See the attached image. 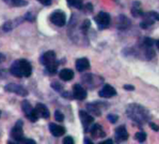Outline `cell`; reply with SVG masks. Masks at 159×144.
Here are the masks:
<instances>
[{"instance_id":"d590c367","label":"cell","mask_w":159,"mask_h":144,"mask_svg":"<svg viewBox=\"0 0 159 144\" xmlns=\"http://www.w3.org/2000/svg\"><path fill=\"white\" fill-rule=\"evenodd\" d=\"M22 143H36V141L33 140V139H25V138H24Z\"/></svg>"},{"instance_id":"9c48e42d","label":"cell","mask_w":159,"mask_h":144,"mask_svg":"<svg viewBox=\"0 0 159 144\" xmlns=\"http://www.w3.org/2000/svg\"><path fill=\"white\" fill-rule=\"evenodd\" d=\"M5 90L9 93H13L16 94L20 97H26L28 95V91L23 87L20 84H16V83H9L5 86Z\"/></svg>"},{"instance_id":"836d02e7","label":"cell","mask_w":159,"mask_h":144,"mask_svg":"<svg viewBox=\"0 0 159 144\" xmlns=\"http://www.w3.org/2000/svg\"><path fill=\"white\" fill-rule=\"evenodd\" d=\"M150 127H151L152 130H154V131H158V130H159V125H157V124H154V123H150Z\"/></svg>"},{"instance_id":"5bb4252c","label":"cell","mask_w":159,"mask_h":144,"mask_svg":"<svg viewBox=\"0 0 159 144\" xmlns=\"http://www.w3.org/2000/svg\"><path fill=\"white\" fill-rule=\"evenodd\" d=\"M35 110H36V113L39 116V118L40 117V118L48 119L50 117V110L42 103H38L36 108H35Z\"/></svg>"},{"instance_id":"5b68a950","label":"cell","mask_w":159,"mask_h":144,"mask_svg":"<svg viewBox=\"0 0 159 144\" xmlns=\"http://www.w3.org/2000/svg\"><path fill=\"white\" fill-rule=\"evenodd\" d=\"M22 109H23V111L25 112L26 118L29 121H31L33 123L37 122V120L39 119V116L37 115L35 109L32 108L31 104L27 100H24L23 101V103H22Z\"/></svg>"},{"instance_id":"484cf974","label":"cell","mask_w":159,"mask_h":144,"mask_svg":"<svg viewBox=\"0 0 159 144\" xmlns=\"http://www.w3.org/2000/svg\"><path fill=\"white\" fill-rule=\"evenodd\" d=\"M54 118H55V120L57 121V122H63L64 121V114L60 111V110H55V112H54Z\"/></svg>"},{"instance_id":"7402d4cb","label":"cell","mask_w":159,"mask_h":144,"mask_svg":"<svg viewBox=\"0 0 159 144\" xmlns=\"http://www.w3.org/2000/svg\"><path fill=\"white\" fill-rule=\"evenodd\" d=\"M143 17H144V20H143V21L141 22V24H140V26H141L142 28L146 29V28H148V27H150L151 25H153L154 20H152V19L150 16H148L146 13L143 14Z\"/></svg>"},{"instance_id":"44dd1931","label":"cell","mask_w":159,"mask_h":144,"mask_svg":"<svg viewBox=\"0 0 159 144\" xmlns=\"http://www.w3.org/2000/svg\"><path fill=\"white\" fill-rule=\"evenodd\" d=\"M3 1L11 7H25L28 4L26 0H3Z\"/></svg>"},{"instance_id":"9a60e30c","label":"cell","mask_w":159,"mask_h":144,"mask_svg":"<svg viewBox=\"0 0 159 144\" xmlns=\"http://www.w3.org/2000/svg\"><path fill=\"white\" fill-rule=\"evenodd\" d=\"M49 129H50V132L52 133V135L56 137H61L66 133V128L64 126H61L54 123H51L49 124Z\"/></svg>"},{"instance_id":"d6986e66","label":"cell","mask_w":159,"mask_h":144,"mask_svg":"<svg viewBox=\"0 0 159 144\" xmlns=\"http://www.w3.org/2000/svg\"><path fill=\"white\" fill-rule=\"evenodd\" d=\"M59 77L64 82H69L74 78V72L69 68H64L60 71Z\"/></svg>"},{"instance_id":"4fadbf2b","label":"cell","mask_w":159,"mask_h":144,"mask_svg":"<svg viewBox=\"0 0 159 144\" xmlns=\"http://www.w3.org/2000/svg\"><path fill=\"white\" fill-rule=\"evenodd\" d=\"M129 135H128V132L125 128V125H120L116 128L115 130V139L118 141V142H121V141H125L128 138Z\"/></svg>"},{"instance_id":"3957f363","label":"cell","mask_w":159,"mask_h":144,"mask_svg":"<svg viewBox=\"0 0 159 144\" xmlns=\"http://www.w3.org/2000/svg\"><path fill=\"white\" fill-rule=\"evenodd\" d=\"M41 64L43 65H45L46 69L50 73L53 74L57 71V67H58V63L56 60V56H55V52L52 51H48L46 52L42 57H41Z\"/></svg>"},{"instance_id":"7a4b0ae2","label":"cell","mask_w":159,"mask_h":144,"mask_svg":"<svg viewBox=\"0 0 159 144\" xmlns=\"http://www.w3.org/2000/svg\"><path fill=\"white\" fill-rule=\"evenodd\" d=\"M11 73L18 78H27L29 76H31L32 74V66L31 64L25 60V59H20L15 61L11 68H10Z\"/></svg>"},{"instance_id":"60d3db41","label":"cell","mask_w":159,"mask_h":144,"mask_svg":"<svg viewBox=\"0 0 159 144\" xmlns=\"http://www.w3.org/2000/svg\"><path fill=\"white\" fill-rule=\"evenodd\" d=\"M0 116H1V111H0Z\"/></svg>"},{"instance_id":"6da1fadb","label":"cell","mask_w":159,"mask_h":144,"mask_svg":"<svg viewBox=\"0 0 159 144\" xmlns=\"http://www.w3.org/2000/svg\"><path fill=\"white\" fill-rule=\"evenodd\" d=\"M126 115L130 120L134 121L139 124H146L150 122V120L152 119V115L150 111L142 105L137 103H133L127 106Z\"/></svg>"},{"instance_id":"ba28073f","label":"cell","mask_w":159,"mask_h":144,"mask_svg":"<svg viewBox=\"0 0 159 144\" xmlns=\"http://www.w3.org/2000/svg\"><path fill=\"white\" fill-rule=\"evenodd\" d=\"M11 137L15 141H18V142H21V143H22L23 139L25 138L24 131H23V122H22V121L19 120V121L16 123V124L14 125V127L11 129Z\"/></svg>"},{"instance_id":"e0dca14e","label":"cell","mask_w":159,"mask_h":144,"mask_svg":"<svg viewBox=\"0 0 159 144\" xmlns=\"http://www.w3.org/2000/svg\"><path fill=\"white\" fill-rule=\"evenodd\" d=\"M91 135L94 138H98V137H106V133L104 132L102 126L98 124H96L93 125V127L91 128Z\"/></svg>"},{"instance_id":"f546056e","label":"cell","mask_w":159,"mask_h":144,"mask_svg":"<svg viewBox=\"0 0 159 144\" xmlns=\"http://www.w3.org/2000/svg\"><path fill=\"white\" fill-rule=\"evenodd\" d=\"M63 143L64 144H74V139L71 137H66L63 139Z\"/></svg>"},{"instance_id":"4316f807","label":"cell","mask_w":159,"mask_h":144,"mask_svg":"<svg viewBox=\"0 0 159 144\" xmlns=\"http://www.w3.org/2000/svg\"><path fill=\"white\" fill-rule=\"evenodd\" d=\"M90 25H91L90 21L89 20H84V23H83V25H82V30L86 33L88 31V29L90 28Z\"/></svg>"},{"instance_id":"8992f818","label":"cell","mask_w":159,"mask_h":144,"mask_svg":"<svg viewBox=\"0 0 159 144\" xmlns=\"http://www.w3.org/2000/svg\"><path fill=\"white\" fill-rule=\"evenodd\" d=\"M82 81L88 88L94 89L97 86L100 85V83L103 82V79H101L100 77L95 76L93 74H86L83 77Z\"/></svg>"},{"instance_id":"d4e9b609","label":"cell","mask_w":159,"mask_h":144,"mask_svg":"<svg viewBox=\"0 0 159 144\" xmlns=\"http://www.w3.org/2000/svg\"><path fill=\"white\" fill-rule=\"evenodd\" d=\"M131 13H132V15H133L134 17H136V18L141 17V16H143V14H144V12H143L140 9H139V8H133V9L131 10Z\"/></svg>"},{"instance_id":"2e32d148","label":"cell","mask_w":159,"mask_h":144,"mask_svg":"<svg viewBox=\"0 0 159 144\" xmlns=\"http://www.w3.org/2000/svg\"><path fill=\"white\" fill-rule=\"evenodd\" d=\"M76 68L79 72H83L84 70H87L90 68V62L87 58H79L76 61Z\"/></svg>"},{"instance_id":"1f68e13d","label":"cell","mask_w":159,"mask_h":144,"mask_svg":"<svg viewBox=\"0 0 159 144\" xmlns=\"http://www.w3.org/2000/svg\"><path fill=\"white\" fill-rule=\"evenodd\" d=\"M25 19L27 20V21H29V22H31V21H34V20H35V17H34V15H33L32 13L28 12V13L25 16Z\"/></svg>"},{"instance_id":"f1b7e54d","label":"cell","mask_w":159,"mask_h":144,"mask_svg":"<svg viewBox=\"0 0 159 144\" xmlns=\"http://www.w3.org/2000/svg\"><path fill=\"white\" fill-rule=\"evenodd\" d=\"M108 120L112 123V124H115L117 121H118V116L115 115V114H109L108 115Z\"/></svg>"},{"instance_id":"f35d334b","label":"cell","mask_w":159,"mask_h":144,"mask_svg":"<svg viewBox=\"0 0 159 144\" xmlns=\"http://www.w3.org/2000/svg\"><path fill=\"white\" fill-rule=\"evenodd\" d=\"M154 43H155V45H156V47L158 48V50H159V39H157V40H155L154 41Z\"/></svg>"},{"instance_id":"ab89813d","label":"cell","mask_w":159,"mask_h":144,"mask_svg":"<svg viewBox=\"0 0 159 144\" xmlns=\"http://www.w3.org/2000/svg\"><path fill=\"white\" fill-rule=\"evenodd\" d=\"M84 142H85V143H91V144H92V141H91V140H89V139H85V140H84Z\"/></svg>"},{"instance_id":"8d00e7d4","label":"cell","mask_w":159,"mask_h":144,"mask_svg":"<svg viewBox=\"0 0 159 144\" xmlns=\"http://www.w3.org/2000/svg\"><path fill=\"white\" fill-rule=\"evenodd\" d=\"M4 60H5V56H4V54L0 53V63H2Z\"/></svg>"},{"instance_id":"e575fe53","label":"cell","mask_w":159,"mask_h":144,"mask_svg":"<svg viewBox=\"0 0 159 144\" xmlns=\"http://www.w3.org/2000/svg\"><path fill=\"white\" fill-rule=\"evenodd\" d=\"M124 89H125V90H128V91H133L135 88H134V86H133V85H130V84H125V85L124 86Z\"/></svg>"},{"instance_id":"ffe728a7","label":"cell","mask_w":159,"mask_h":144,"mask_svg":"<svg viewBox=\"0 0 159 144\" xmlns=\"http://www.w3.org/2000/svg\"><path fill=\"white\" fill-rule=\"evenodd\" d=\"M86 108L88 110V111L91 114H94L96 116H100L101 115V110L100 107L98 103H92V104H87Z\"/></svg>"},{"instance_id":"8fae6325","label":"cell","mask_w":159,"mask_h":144,"mask_svg":"<svg viewBox=\"0 0 159 144\" xmlns=\"http://www.w3.org/2000/svg\"><path fill=\"white\" fill-rule=\"evenodd\" d=\"M79 115H80V119H81V121H82V124L84 125V131L87 132L88 129H89V126L94 122V117L91 114H89V113H87L86 111H84V110H80Z\"/></svg>"},{"instance_id":"7c38bea8","label":"cell","mask_w":159,"mask_h":144,"mask_svg":"<svg viewBox=\"0 0 159 144\" xmlns=\"http://www.w3.org/2000/svg\"><path fill=\"white\" fill-rule=\"evenodd\" d=\"M116 94H117V92H116L115 88H113L110 84H105L103 86V88L99 91L98 96L103 98H110V97L116 96Z\"/></svg>"},{"instance_id":"cb8c5ba5","label":"cell","mask_w":159,"mask_h":144,"mask_svg":"<svg viewBox=\"0 0 159 144\" xmlns=\"http://www.w3.org/2000/svg\"><path fill=\"white\" fill-rule=\"evenodd\" d=\"M147 135L144 132H138L135 135V138L139 141V142H144L146 140Z\"/></svg>"},{"instance_id":"ac0fdd59","label":"cell","mask_w":159,"mask_h":144,"mask_svg":"<svg viewBox=\"0 0 159 144\" xmlns=\"http://www.w3.org/2000/svg\"><path fill=\"white\" fill-rule=\"evenodd\" d=\"M130 25H131V22H130V20L126 16L120 15L118 17V21H117V27H118V29L125 30V29L129 28Z\"/></svg>"},{"instance_id":"83f0119b","label":"cell","mask_w":159,"mask_h":144,"mask_svg":"<svg viewBox=\"0 0 159 144\" xmlns=\"http://www.w3.org/2000/svg\"><path fill=\"white\" fill-rule=\"evenodd\" d=\"M146 14H147L148 16H150L152 20H154V21H159V13L154 12V11H150V12H147Z\"/></svg>"},{"instance_id":"277c9868","label":"cell","mask_w":159,"mask_h":144,"mask_svg":"<svg viewBox=\"0 0 159 144\" xmlns=\"http://www.w3.org/2000/svg\"><path fill=\"white\" fill-rule=\"evenodd\" d=\"M95 21L98 25V29L100 30H103V29H106L110 26L111 25V16L109 13L107 12H99L96 17H95Z\"/></svg>"},{"instance_id":"603a6c76","label":"cell","mask_w":159,"mask_h":144,"mask_svg":"<svg viewBox=\"0 0 159 144\" xmlns=\"http://www.w3.org/2000/svg\"><path fill=\"white\" fill-rule=\"evenodd\" d=\"M67 3L69 6L75 9H78V10L83 9V0H67Z\"/></svg>"},{"instance_id":"30bf717a","label":"cell","mask_w":159,"mask_h":144,"mask_svg":"<svg viewBox=\"0 0 159 144\" xmlns=\"http://www.w3.org/2000/svg\"><path fill=\"white\" fill-rule=\"evenodd\" d=\"M72 96H73V98H75L77 100H84L87 97V92L81 84L76 83L73 85Z\"/></svg>"},{"instance_id":"d6a6232c","label":"cell","mask_w":159,"mask_h":144,"mask_svg":"<svg viewBox=\"0 0 159 144\" xmlns=\"http://www.w3.org/2000/svg\"><path fill=\"white\" fill-rule=\"evenodd\" d=\"M38 1L44 6H50L52 4V0H38Z\"/></svg>"},{"instance_id":"4dcf8cb0","label":"cell","mask_w":159,"mask_h":144,"mask_svg":"<svg viewBox=\"0 0 159 144\" xmlns=\"http://www.w3.org/2000/svg\"><path fill=\"white\" fill-rule=\"evenodd\" d=\"M52 87L53 89H55L56 91H61V90L63 89L62 85L59 84L58 83H52Z\"/></svg>"},{"instance_id":"74e56055","label":"cell","mask_w":159,"mask_h":144,"mask_svg":"<svg viewBox=\"0 0 159 144\" xmlns=\"http://www.w3.org/2000/svg\"><path fill=\"white\" fill-rule=\"evenodd\" d=\"M112 142H113V140H112V139H107V140L103 141L102 143H112Z\"/></svg>"},{"instance_id":"52a82bcc","label":"cell","mask_w":159,"mask_h":144,"mask_svg":"<svg viewBox=\"0 0 159 144\" xmlns=\"http://www.w3.org/2000/svg\"><path fill=\"white\" fill-rule=\"evenodd\" d=\"M50 20L53 25H55L56 26H59V27L64 26L66 23V14L61 11H55L54 12H52L51 14Z\"/></svg>"}]
</instances>
